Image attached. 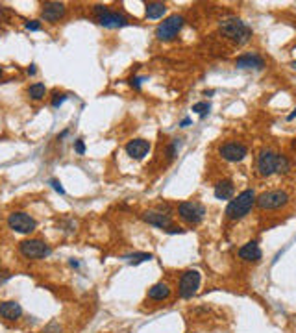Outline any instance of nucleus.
<instances>
[{
    "instance_id": "3",
    "label": "nucleus",
    "mask_w": 296,
    "mask_h": 333,
    "mask_svg": "<svg viewBox=\"0 0 296 333\" xmlns=\"http://www.w3.org/2000/svg\"><path fill=\"white\" fill-rule=\"evenodd\" d=\"M291 196L287 191H282V189H272V191H267V193L259 194L256 198V206L263 211H276V209L285 208L289 204Z\"/></svg>"
},
{
    "instance_id": "36",
    "label": "nucleus",
    "mask_w": 296,
    "mask_h": 333,
    "mask_svg": "<svg viewBox=\"0 0 296 333\" xmlns=\"http://www.w3.org/2000/svg\"><path fill=\"white\" fill-rule=\"evenodd\" d=\"M289 67H291L292 71H296V59H294V61H291V63H289Z\"/></svg>"
},
{
    "instance_id": "21",
    "label": "nucleus",
    "mask_w": 296,
    "mask_h": 333,
    "mask_svg": "<svg viewBox=\"0 0 296 333\" xmlns=\"http://www.w3.org/2000/svg\"><path fill=\"white\" fill-rule=\"evenodd\" d=\"M44 95H47V87H44V83H32V85L28 87V97L32 98V100H43Z\"/></svg>"
},
{
    "instance_id": "7",
    "label": "nucleus",
    "mask_w": 296,
    "mask_h": 333,
    "mask_svg": "<svg viewBox=\"0 0 296 333\" xmlns=\"http://www.w3.org/2000/svg\"><path fill=\"white\" fill-rule=\"evenodd\" d=\"M19 252L28 259H44L52 254V248L41 239H26L19 245Z\"/></svg>"
},
{
    "instance_id": "14",
    "label": "nucleus",
    "mask_w": 296,
    "mask_h": 333,
    "mask_svg": "<svg viewBox=\"0 0 296 333\" xmlns=\"http://www.w3.org/2000/svg\"><path fill=\"white\" fill-rule=\"evenodd\" d=\"M150 152V143L146 139H131L128 141L126 145V154L130 156L131 160H145Z\"/></svg>"
},
{
    "instance_id": "9",
    "label": "nucleus",
    "mask_w": 296,
    "mask_h": 333,
    "mask_svg": "<svg viewBox=\"0 0 296 333\" xmlns=\"http://www.w3.org/2000/svg\"><path fill=\"white\" fill-rule=\"evenodd\" d=\"M8 226L13 230V232H19V233H32L37 228V222L32 215L25 211H13L8 217Z\"/></svg>"
},
{
    "instance_id": "4",
    "label": "nucleus",
    "mask_w": 296,
    "mask_h": 333,
    "mask_svg": "<svg viewBox=\"0 0 296 333\" xmlns=\"http://www.w3.org/2000/svg\"><path fill=\"white\" fill-rule=\"evenodd\" d=\"M93 11L97 15L98 25L104 26V28H124V26L130 25V20L124 15L119 13V11L109 10L107 6H95Z\"/></svg>"
},
{
    "instance_id": "2",
    "label": "nucleus",
    "mask_w": 296,
    "mask_h": 333,
    "mask_svg": "<svg viewBox=\"0 0 296 333\" xmlns=\"http://www.w3.org/2000/svg\"><path fill=\"white\" fill-rule=\"evenodd\" d=\"M256 191L254 189H244L243 193H239L237 196H233L230 200L228 208H226V215L230 220H241L252 211L256 206Z\"/></svg>"
},
{
    "instance_id": "30",
    "label": "nucleus",
    "mask_w": 296,
    "mask_h": 333,
    "mask_svg": "<svg viewBox=\"0 0 296 333\" xmlns=\"http://www.w3.org/2000/svg\"><path fill=\"white\" fill-rule=\"evenodd\" d=\"M50 185H52V189L56 191V193L65 194V189H63V185H61V182H59V180H50Z\"/></svg>"
},
{
    "instance_id": "35",
    "label": "nucleus",
    "mask_w": 296,
    "mask_h": 333,
    "mask_svg": "<svg viewBox=\"0 0 296 333\" xmlns=\"http://www.w3.org/2000/svg\"><path fill=\"white\" fill-rule=\"evenodd\" d=\"M294 119H296V107H294V109H292V113H291V115L287 117V121H294Z\"/></svg>"
},
{
    "instance_id": "16",
    "label": "nucleus",
    "mask_w": 296,
    "mask_h": 333,
    "mask_svg": "<svg viewBox=\"0 0 296 333\" xmlns=\"http://www.w3.org/2000/svg\"><path fill=\"white\" fill-rule=\"evenodd\" d=\"M235 67L237 69H254V71H261L265 69V59L259 56V54H243L239 56L237 61H235Z\"/></svg>"
},
{
    "instance_id": "5",
    "label": "nucleus",
    "mask_w": 296,
    "mask_h": 333,
    "mask_svg": "<svg viewBox=\"0 0 296 333\" xmlns=\"http://www.w3.org/2000/svg\"><path fill=\"white\" fill-rule=\"evenodd\" d=\"M185 25V19L181 15H170L167 19H163V23L157 25L155 28V37L160 41H172L174 37H178V34L181 32Z\"/></svg>"
},
{
    "instance_id": "23",
    "label": "nucleus",
    "mask_w": 296,
    "mask_h": 333,
    "mask_svg": "<svg viewBox=\"0 0 296 333\" xmlns=\"http://www.w3.org/2000/svg\"><path fill=\"white\" fill-rule=\"evenodd\" d=\"M291 167H292L291 160H289L287 156L280 154V158H278V169H276V172H278V174H287V172H291Z\"/></svg>"
},
{
    "instance_id": "34",
    "label": "nucleus",
    "mask_w": 296,
    "mask_h": 333,
    "mask_svg": "<svg viewBox=\"0 0 296 333\" xmlns=\"http://www.w3.org/2000/svg\"><path fill=\"white\" fill-rule=\"evenodd\" d=\"M26 73H28L30 76H35V73H37V69H35V65H30L28 71H26Z\"/></svg>"
},
{
    "instance_id": "19",
    "label": "nucleus",
    "mask_w": 296,
    "mask_h": 333,
    "mask_svg": "<svg viewBox=\"0 0 296 333\" xmlns=\"http://www.w3.org/2000/svg\"><path fill=\"white\" fill-rule=\"evenodd\" d=\"M170 296V287L165 281H160V283H154L148 289V298L154 300V302H163Z\"/></svg>"
},
{
    "instance_id": "24",
    "label": "nucleus",
    "mask_w": 296,
    "mask_h": 333,
    "mask_svg": "<svg viewBox=\"0 0 296 333\" xmlns=\"http://www.w3.org/2000/svg\"><path fill=\"white\" fill-rule=\"evenodd\" d=\"M180 148H181V139H172L170 145L167 146V158L174 160L176 156H178V152H180Z\"/></svg>"
},
{
    "instance_id": "15",
    "label": "nucleus",
    "mask_w": 296,
    "mask_h": 333,
    "mask_svg": "<svg viewBox=\"0 0 296 333\" xmlns=\"http://www.w3.org/2000/svg\"><path fill=\"white\" fill-rule=\"evenodd\" d=\"M22 315V307L19 302L15 300H8V302H0V319L8 320V322H15L20 319Z\"/></svg>"
},
{
    "instance_id": "22",
    "label": "nucleus",
    "mask_w": 296,
    "mask_h": 333,
    "mask_svg": "<svg viewBox=\"0 0 296 333\" xmlns=\"http://www.w3.org/2000/svg\"><path fill=\"white\" fill-rule=\"evenodd\" d=\"M124 259L130 261V265H139V263H145V261L152 259V254L148 252H137V254H131V256H126Z\"/></svg>"
},
{
    "instance_id": "31",
    "label": "nucleus",
    "mask_w": 296,
    "mask_h": 333,
    "mask_svg": "<svg viewBox=\"0 0 296 333\" xmlns=\"http://www.w3.org/2000/svg\"><path fill=\"white\" fill-rule=\"evenodd\" d=\"M74 152H76V154H80V156L85 154V143H83L82 139H78L76 143H74Z\"/></svg>"
},
{
    "instance_id": "32",
    "label": "nucleus",
    "mask_w": 296,
    "mask_h": 333,
    "mask_svg": "<svg viewBox=\"0 0 296 333\" xmlns=\"http://www.w3.org/2000/svg\"><path fill=\"white\" fill-rule=\"evenodd\" d=\"M167 232H169L170 235H174V233H184L185 230H181V228H178V226H170L169 230H167Z\"/></svg>"
},
{
    "instance_id": "37",
    "label": "nucleus",
    "mask_w": 296,
    "mask_h": 333,
    "mask_svg": "<svg viewBox=\"0 0 296 333\" xmlns=\"http://www.w3.org/2000/svg\"><path fill=\"white\" fill-rule=\"evenodd\" d=\"M291 148H292V150H294V152H296V139H294V141H292V143H291Z\"/></svg>"
},
{
    "instance_id": "12",
    "label": "nucleus",
    "mask_w": 296,
    "mask_h": 333,
    "mask_svg": "<svg viewBox=\"0 0 296 333\" xmlns=\"http://www.w3.org/2000/svg\"><path fill=\"white\" fill-rule=\"evenodd\" d=\"M65 13H67V6L63 2H44L41 8V19L50 25L63 19Z\"/></svg>"
},
{
    "instance_id": "10",
    "label": "nucleus",
    "mask_w": 296,
    "mask_h": 333,
    "mask_svg": "<svg viewBox=\"0 0 296 333\" xmlns=\"http://www.w3.org/2000/svg\"><path fill=\"white\" fill-rule=\"evenodd\" d=\"M219 156L224 161H230V163H239L243 161L248 156V148L243 143H235V141H228V143H222L219 146Z\"/></svg>"
},
{
    "instance_id": "26",
    "label": "nucleus",
    "mask_w": 296,
    "mask_h": 333,
    "mask_svg": "<svg viewBox=\"0 0 296 333\" xmlns=\"http://www.w3.org/2000/svg\"><path fill=\"white\" fill-rule=\"evenodd\" d=\"M67 98H69V95H65V93H56L52 98V107H59Z\"/></svg>"
},
{
    "instance_id": "33",
    "label": "nucleus",
    "mask_w": 296,
    "mask_h": 333,
    "mask_svg": "<svg viewBox=\"0 0 296 333\" xmlns=\"http://www.w3.org/2000/svg\"><path fill=\"white\" fill-rule=\"evenodd\" d=\"M189 124H191V119H189V117H185L184 121L180 122V128H187Z\"/></svg>"
},
{
    "instance_id": "27",
    "label": "nucleus",
    "mask_w": 296,
    "mask_h": 333,
    "mask_svg": "<svg viewBox=\"0 0 296 333\" xmlns=\"http://www.w3.org/2000/svg\"><path fill=\"white\" fill-rule=\"evenodd\" d=\"M41 333H61V328H59L58 322H50L49 326H47V328H44Z\"/></svg>"
},
{
    "instance_id": "25",
    "label": "nucleus",
    "mask_w": 296,
    "mask_h": 333,
    "mask_svg": "<svg viewBox=\"0 0 296 333\" xmlns=\"http://www.w3.org/2000/svg\"><path fill=\"white\" fill-rule=\"evenodd\" d=\"M209 109H211V104H209V102H198V104H194V106H193V111H194V113H198L202 119L208 115Z\"/></svg>"
},
{
    "instance_id": "8",
    "label": "nucleus",
    "mask_w": 296,
    "mask_h": 333,
    "mask_svg": "<svg viewBox=\"0 0 296 333\" xmlns=\"http://www.w3.org/2000/svg\"><path fill=\"white\" fill-rule=\"evenodd\" d=\"M200 272L198 271H185L180 276V283H178V293L184 300H191L200 289Z\"/></svg>"
},
{
    "instance_id": "17",
    "label": "nucleus",
    "mask_w": 296,
    "mask_h": 333,
    "mask_svg": "<svg viewBox=\"0 0 296 333\" xmlns=\"http://www.w3.org/2000/svg\"><path fill=\"white\" fill-rule=\"evenodd\" d=\"M261 256L263 254H261V248H259L258 241H250L239 248V257L243 261H259Z\"/></svg>"
},
{
    "instance_id": "6",
    "label": "nucleus",
    "mask_w": 296,
    "mask_h": 333,
    "mask_svg": "<svg viewBox=\"0 0 296 333\" xmlns=\"http://www.w3.org/2000/svg\"><path fill=\"white\" fill-rule=\"evenodd\" d=\"M178 215H180V218L185 224L196 226V224L204 220L206 208L200 202H196V200H185V202H181L178 206Z\"/></svg>"
},
{
    "instance_id": "18",
    "label": "nucleus",
    "mask_w": 296,
    "mask_h": 333,
    "mask_svg": "<svg viewBox=\"0 0 296 333\" xmlns=\"http://www.w3.org/2000/svg\"><path fill=\"white\" fill-rule=\"evenodd\" d=\"M233 194H235V185H233L232 180H220L215 185V198L219 200H232Z\"/></svg>"
},
{
    "instance_id": "29",
    "label": "nucleus",
    "mask_w": 296,
    "mask_h": 333,
    "mask_svg": "<svg viewBox=\"0 0 296 333\" xmlns=\"http://www.w3.org/2000/svg\"><path fill=\"white\" fill-rule=\"evenodd\" d=\"M25 28L30 30V32H39V30H41V23H39V20H28L25 25Z\"/></svg>"
},
{
    "instance_id": "20",
    "label": "nucleus",
    "mask_w": 296,
    "mask_h": 333,
    "mask_svg": "<svg viewBox=\"0 0 296 333\" xmlns=\"http://www.w3.org/2000/svg\"><path fill=\"white\" fill-rule=\"evenodd\" d=\"M167 13V4H163V2H148L146 4V10H145V15L146 19H161L163 15Z\"/></svg>"
},
{
    "instance_id": "38",
    "label": "nucleus",
    "mask_w": 296,
    "mask_h": 333,
    "mask_svg": "<svg viewBox=\"0 0 296 333\" xmlns=\"http://www.w3.org/2000/svg\"><path fill=\"white\" fill-rule=\"evenodd\" d=\"M4 76V71H2V67H0V78Z\"/></svg>"
},
{
    "instance_id": "1",
    "label": "nucleus",
    "mask_w": 296,
    "mask_h": 333,
    "mask_svg": "<svg viewBox=\"0 0 296 333\" xmlns=\"http://www.w3.org/2000/svg\"><path fill=\"white\" fill-rule=\"evenodd\" d=\"M220 32L224 37H228L232 43L239 45V47L246 45L252 39V28L237 17H228V19L220 20Z\"/></svg>"
},
{
    "instance_id": "11",
    "label": "nucleus",
    "mask_w": 296,
    "mask_h": 333,
    "mask_svg": "<svg viewBox=\"0 0 296 333\" xmlns=\"http://www.w3.org/2000/svg\"><path fill=\"white\" fill-rule=\"evenodd\" d=\"M278 158H280V154L278 152H274V150L270 148H265L259 152L258 156V170L261 176H272V174L276 172L278 169Z\"/></svg>"
},
{
    "instance_id": "28",
    "label": "nucleus",
    "mask_w": 296,
    "mask_h": 333,
    "mask_svg": "<svg viewBox=\"0 0 296 333\" xmlns=\"http://www.w3.org/2000/svg\"><path fill=\"white\" fill-rule=\"evenodd\" d=\"M143 82H145V78H141V76H133V78H131V80H130V85L133 87V89H137V91H141Z\"/></svg>"
},
{
    "instance_id": "13",
    "label": "nucleus",
    "mask_w": 296,
    "mask_h": 333,
    "mask_svg": "<svg viewBox=\"0 0 296 333\" xmlns=\"http://www.w3.org/2000/svg\"><path fill=\"white\" fill-rule=\"evenodd\" d=\"M143 220L148 222L150 226L161 228V230H169L172 226V218L167 213L160 211V209H148V211L143 213Z\"/></svg>"
}]
</instances>
